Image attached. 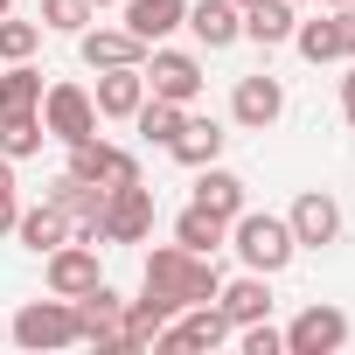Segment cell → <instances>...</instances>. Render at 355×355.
Returning <instances> with one entry per match:
<instances>
[{
  "label": "cell",
  "instance_id": "6da1fadb",
  "mask_svg": "<svg viewBox=\"0 0 355 355\" xmlns=\"http://www.w3.org/2000/svg\"><path fill=\"white\" fill-rule=\"evenodd\" d=\"M216 286H223V272H216V258H202V251L160 244V251L146 258V293H153V300H167L174 313L209 306V300H216Z\"/></svg>",
  "mask_w": 355,
  "mask_h": 355
},
{
  "label": "cell",
  "instance_id": "7a4b0ae2",
  "mask_svg": "<svg viewBox=\"0 0 355 355\" xmlns=\"http://www.w3.org/2000/svg\"><path fill=\"white\" fill-rule=\"evenodd\" d=\"M230 251L244 258V272H265V279H272V272H286V265H293V251H300V244H293V223H286V216L237 209V216H230Z\"/></svg>",
  "mask_w": 355,
  "mask_h": 355
},
{
  "label": "cell",
  "instance_id": "3957f363",
  "mask_svg": "<svg viewBox=\"0 0 355 355\" xmlns=\"http://www.w3.org/2000/svg\"><path fill=\"white\" fill-rule=\"evenodd\" d=\"M21 348H70V341H84L77 334V300H28L21 313H15V327H8Z\"/></svg>",
  "mask_w": 355,
  "mask_h": 355
},
{
  "label": "cell",
  "instance_id": "277c9868",
  "mask_svg": "<svg viewBox=\"0 0 355 355\" xmlns=\"http://www.w3.org/2000/svg\"><path fill=\"white\" fill-rule=\"evenodd\" d=\"M35 112H42L49 139H63V146H77V139H91V132H98V98H91L84 84H49Z\"/></svg>",
  "mask_w": 355,
  "mask_h": 355
},
{
  "label": "cell",
  "instance_id": "5b68a950",
  "mask_svg": "<svg viewBox=\"0 0 355 355\" xmlns=\"http://www.w3.org/2000/svg\"><path fill=\"white\" fill-rule=\"evenodd\" d=\"M139 77H146V91L153 98H174V105H196L202 98V63L189 56V49H146V63H139Z\"/></svg>",
  "mask_w": 355,
  "mask_h": 355
},
{
  "label": "cell",
  "instance_id": "8992f818",
  "mask_svg": "<svg viewBox=\"0 0 355 355\" xmlns=\"http://www.w3.org/2000/svg\"><path fill=\"white\" fill-rule=\"evenodd\" d=\"M70 174L77 182H98V189H125V182H139V160L125 153V146H112V139H77L70 146Z\"/></svg>",
  "mask_w": 355,
  "mask_h": 355
},
{
  "label": "cell",
  "instance_id": "52a82bcc",
  "mask_svg": "<svg viewBox=\"0 0 355 355\" xmlns=\"http://www.w3.org/2000/svg\"><path fill=\"white\" fill-rule=\"evenodd\" d=\"M153 230V189L146 182H125L105 196V244H139Z\"/></svg>",
  "mask_w": 355,
  "mask_h": 355
},
{
  "label": "cell",
  "instance_id": "ba28073f",
  "mask_svg": "<svg viewBox=\"0 0 355 355\" xmlns=\"http://www.w3.org/2000/svg\"><path fill=\"white\" fill-rule=\"evenodd\" d=\"M98 279H105V265H98V244L70 237V244H56V251H49V293H56V300H77V293H91Z\"/></svg>",
  "mask_w": 355,
  "mask_h": 355
},
{
  "label": "cell",
  "instance_id": "9c48e42d",
  "mask_svg": "<svg viewBox=\"0 0 355 355\" xmlns=\"http://www.w3.org/2000/svg\"><path fill=\"white\" fill-rule=\"evenodd\" d=\"M286 223H293V244H300V251H320V244L341 237V202H334L327 189H306V196L293 202Z\"/></svg>",
  "mask_w": 355,
  "mask_h": 355
},
{
  "label": "cell",
  "instance_id": "30bf717a",
  "mask_svg": "<svg viewBox=\"0 0 355 355\" xmlns=\"http://www.w3.org/2000/svg\"><path fill=\"white\" fill-rule=\"evenodd\" d=\"M119 320H125V293H112L105 279L91 293H77V334L98 348H119Z\"/></svg>",
  "mask_w": 355,
  "mask_h": 355
},
{
  "label": "cell",
  "instance_id": "8fae6325",
  "mask_svg": "<svg viewBox=\"0 0 355 355\" xmlns=\"http://www.w3.org/2000/svg\"><path fill=\"white\" fill-rule=\"evenodd\" d=\"M341 341H348V313H341V306H306V313L286 327V348H293V355H334Z\"/></svg>",
  "mask_w": 355,
  "mask_h": 355
},
{
  "label": "cell",
  "instance_id": "7c38bea8",
  "mask_svg": "<svg viewBox=\"0 0 355 355\" xmlns=\"http://www.w3.org/2000/svg\"><path fill=\"white\" fill-rule=\"evenodd\" d=\"M286 112V91H279V77H237V91H230V119L237 125H251V132H265L272 119Z\"/></svg>",
  "mask_w": 355,
  "mask_h": 355
},
{
  "label": "cell",
  "instance_id": "4fadbf2b",
  "mask_svg": "<svg viewBox=\"0 0 355 355\" xmlns=\"http://www.w3.org/2000/svg\"><path fill=\"white\" fill-rule=\"evenodd\" d=\"M77 56L91 70H119V63H146V42L132 28H77Z\"/></svg>",
  "mask_w": 355,
  "mask_h": 355
},
{
  "label": "cell",
  "instance_id": "5bb4252c",
  "mask_svg": "<svg viewBox=\"0 0 355 355\" xmlns=\"http://www.w3.org/2000/svg\"><path fill=\"white\" fill-rule=\"evenodd\" d=\"M216 341H230V320H223V306L209 300V306H189V320H167L153 348H216Z\"/></svg>",
  "mask_w": 355,
  "mask_h": 355
},
{
  "label": "cell",
  "instance_id": "9a60e30c",
  "mask_svg": "<svg viewBox=\"0 0 355 355\" xmlns=\"http://www.w3.org/2000/svg\"><path fill=\"white\" fill-rule=\"evenodd\" d=\"M182 21L196 28V42H202V49H230V42L244 35V8H237V0H196Z\"/></svg>",
  "mask_w": 355,
  "mask_h": 355
},
{
  "label": "cell",
  "instance_id": "2e32d148",
  "mask_svg": "<svg viewBox=\"0 0 355 355\" xmlns=\"http://www.w3.org/2000/svg\"><path fill=\"white\" fill-rule=\"evenodd\" d=\"M98 119H132L139 112V98H146V77H139V63H119V70H98Z\"/></svg>",
  "mask_w": 355,
  "mask_h": 355
},
{
  "label": "cell",
  "instance_id": "e0dca14e",
  "mask_svg": "<svg viewBox=\"0 0 355 355\" xmlns=\"http://www.w3.org/2000/svg\"><path fill=\"white\" fill-rule=\"evenodd\" d=\"M216 306H223V320H230V327L265 320V313H272V286H265V272H244V279L216 286Z\"/></svg>",
  "mask_w": 355,
  "mask_h": 355
},
{
  "label": "cell",
  "instance_id": "ac0fdd59",
  "mask_svg": "<svg viewBox=\"0 0 355 355\" xmlns=\"http://www.w3.org/2000/svg\"><path fill=\"white\" fill-rule=\"evenodd\" d=\"M196 202H202V209H216V216L230 223L237 209H251L244 174H230V167H216V160H209V167H196Z\"/></svg>",
  "mask_w": 355,
  "mask_h": 355
},
{
  "label": "cell",
  "instance_id": "d6986e66",
  "mask_svg": "<svg viewBox=\"0 0 355 355\" xmlns=\"http://www.w3.org/2000/svg\"><path fill=\"white\" fill-rule=\"evenodd\" d=\"M174 244H182V251H202V258H216V251L230 244V223H223L216 209H202V202H189L182 216H174Z\"/></svg>",
  "mask_w": 355,
  "mask_h": 355
},
{
  "label": "cell",
  "instance_id": "ffe728a7",
  "mask_svg": "<svg viewBox=\"0 0 355 355\" xmlns=\"http://www.w3.org/2000/svg\"><path fill=\"white\" fill-rule=\"evenodd\" d=\"M182 15H189V0H125V28H132L146 49L182 28Z\"/></svg>",
  "mask_w": 355,
  "mask_h": 355
},
{
  "label": "cell",
  "instance_id": "44dd1931",
  "mask_svg": "<svg viewBox=\"0 0 355 355\" xmlns=\"http://www.w3.org/2000/svg\"><path fill=\"white\" fill-rule=\"evenodd\" d=\"M167 320H174V306H167V300H153V293L125 300V320H119V348H153Z\"/></svg>",
  "mask_w": 355,
  "mask_h": 355
},
{
  "label": "cell",
  "instance_id": "7402d4cb",
  "mask_svg": "<svg viewBox=\"0 0 355 355\" xmlns=\"http://www.w3.org/2000/svg\"><path fill=\"white\" fill-rule=\"evenodd\" d=\"M223 139H230V132H223L216 119H182V132L167 139V153L182 160V167H209V160L223 153Z\"/></svg>",
  "mask_w": 355,
  "mask_h": 355
},
{
  "label": "cell",
  "instance_id": "603a6c76",
  "mask_svg": "<svg viewBox=\"0 0 355 355\" xmlns=\"http://www.w3.org/2000/svg\"><path fill=\"white\" fill-rule=\"evenodd\" d=\"M15 237H21L35 258H49L56 244H70V216H63L56 202H42V209H21V216H15Z\"/></svg>",
  "mask_w": 355,
  "mask_h": 355
},
{
  "label": "cell",
  "instance_id": "cb8c5ba5",
  "mask_svg": "<svg viewBox=\"0 0 355 355\" xmlns=\"http://www.w3.org/2000/svg\"><path fill=\"white\" fill-rule=\"evenodd\" d=\"M244 35H251L258 49L293 42V0H244Z\"/></svg>",
  "mask_w": 355,
  "mask_h": 355
},
{
  "label": "cell",
  "instance_id": "d4e9b609",
  "mask_svg": "<svg viewBox=\"0 0 355 355\" xmlns=\"http://www.w3.org/2000/svg\"><path fill=\"white\" fill-rule=\"evenodd\" d=\"M182 119H189V105H174V98H139V112H132V125H139V139L146 146H167L174 132H182Z\"/></svg>",
  "mask_w": 355,
  "mask_h": 355
},
{
  "label": "cell",
  "instance_id": "484cf974",
  "mask_svg": "<svg viewBox=\"0 0 355 355\" xmlns=\"http://www.w3.org/2000/svg\"><path fill=\"white\" fill-rule=\"evenodd\" d=\"M42 139H49L42 112H8V119H0V153H8V160H35Z\"/></svg>",
  "mask_w": 355,
  "mask_h": 355
},
{
  "label": "cell",
  "instance_id": "4316f807",
  "mask_svg": "<svg viewBox=\"0 0 355 355\" xmlns=\"http://www.w3.org/2000/svg\"><path fill=\"white\" fill-rule=\"evenodd\" d=\"M293 42L306 63H334L341 56V15H313V21H293Z\"/></svg>",
  "mask_w": 355,
  "mask_h": 355
},
{
  "label": "cell",
  "instance_id": "83f0119b",
  "mask_svg": "<svg viewBox=\"0 0 355 355\" xmlns=\"http://www.w3.org/2000/svg\"><path fill=\"white\" fill-rule=\"evenodd\" d=\"M35 105H42V70L8 63V70H0V119H8V112H35Z\"/></svg>",
  "mask_w": 355,
  "mask_h": 355
},
{
  "label": "cell",
  "instance_id": "f1b7e54d",
  "mask_svg": "<svg viewBox=\"0 0 355 355\" xmlns=\"http://www.w3.org/2000/svg\"><path fill=\"white\" fill-rule=\"evenodd\" d=\"M35 42H42V28H35V21L0 15V63H28V56H35Z\"/></svg>",
  "mask_w": 355,
  "mask_h": 355
},
{
  "label": "cell",
  "instance_id": "f546056e",
  "mask_svg": "<svg viewBox=\"0 0 355 355\" xmlns=\"http://www.w3.org/2000/svg\"><path fill=\"white\" fill-rule=\"evenodd\" d=\"M91 21V0H42V28H63V35H77Z\"/></svg>",
  "mask_w": 355,
  "mask_h": 355
},
{
  "label": "cell",
  "instance_id": "4dcf8cb0",
  "mask_svg": "<svg viewBox=\"0 0 355 355\" xmlns=\"http://www.w3.org/2000/svg\"><path fill=\"white\" fill-rule=\"evenodd\" d=\"M237 341H244V355H279V348H286V334H279V327H265V320L237 327Z\"/></svg>",
  "mask_w": 355,
  "mask_h": 355
},
{
  "label": "cell",
  "instance_id": "1f68e13d",
  "mask_svg": "<svg viewBox=\"0 0 355 355\" xmlns=\"http://www.w3.org/2000/svg\"><path fill=\"white\" fill-rule=\"evenodd\" d=\"M15 216H21V202H15V160L0 153V237L15 230Z\"/></svg>",
  "mask_w": 355,
  "mask_h": 355
},
{
  "label": "cell",
  "instance_id": "d6a6232c",
  "mask_svg": "<svg viewBox=\"0 0 355 355\" xmlns=\"http://www.w3.org/2000/svg\"><path fill=\"white\" fill-rule=\"evenodd\" d=\"M341 112H348V125H355V70L341 77Z\"/></svg>",
  "mask_w": 355,
  "mask_h": 355
},
{
  "label": "cell",
  "instance_id": "836d02e7",
  "mask_svg": "<svg viewBox=\"0 0 355 355\" xmlns=\"http://www.w3.org/2000/svg\"><path fill=\"white\" fill-rule=\"evenodd\" d=\"M0 15H15V0H0Z\"/></svg>",
  "mask_w": 355,
  "mask_h": 355
},
{
  "label": "cell",
  "instance_id": "e575fe53",
  "mask_svg": "<svg viewBox=\"0 0 355 355\" xmlns=\"http://www.w3.org/2000/svg\"><path fill=\"white\" fill-rule=\"evenodd\" d=\"M91 8H119V0H91Z\"/></svg>",
  "mask_w": 355,
  "mask_h": 355
},
{
  "label": "cell",
  "instance_id": "d590c367",
  "mask_svg": "<svg viewBox=\"0 0 355 355\" xmlns=\"http://www.w3.org/2000/svg\"><path fill=\"white\" fill-rule=\"evenodd\" d=\"M320 8H348V0H320Z\"/></svg>",
  "mask_w": 355,
  "mask_h": 355
},
{
  "label": "cell",
  "instance_id": "8d00e7d4",
  "mask_svg": "<svg viewBox=\"0 0 355 355\" xmlns=\"http://www.w3.org/2000/svg\"><path fill=\"white\" fill-rule=\"evenodd\" d=\"M348 15H355V0H348Z\"/></svg>",
  "mask_w": 355,
  "mask_h": 355
},
{
  "label": "cell",
  "instance_id": "74e56055",
  "mask_svg": "<svg viewBox=\"0 0 355 355\" xmlns=\"http://www.w3.org/2000/svg\"><path fill=\"white\" fill-rule=\"evenodd\" d=\"M237 8H244V0H237Z\"/></svg>",
  "mask_w": 355,
  "mask_h": 355
},
{
  "label": "cell",
  "instance_id": "f35d334b",
  "mask_svg": "<svg viewBox=\"0 0 355 355\" xmlns=\"http://www.w3.org/2000/svg\"><path fill=\"white\" fill-rule=\"evenodd\" d=\"M0 334H8V327H0Z\"/></svg>",
  "mask_w": 355,
  "mask_h": 355
}]
</instances>
